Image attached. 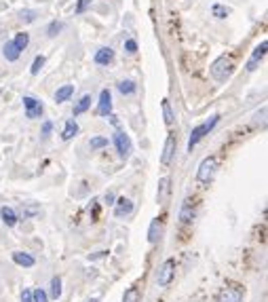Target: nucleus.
<instances>
[{
    "instance_id": "1",
    "label": "nucleus",
    "mask_w": 268,
    "mask_h": 302,
    "mask_svg": "<svg viewBox=\"0 0 268 302\" xmlns=\"http://www.w3.org/2000/svg\"><path fill=\"white\" fill-rule=\"evenodd\" d=\"M209 72L216 80L224 83V80H228L232 76V72H235V59H232L230 55H222V57H218L216 62L211 64Z\"/></svg>"
},
{
    "instance_id": "2",
    "label": "nucleus",
    "mask_w": 268,
    "mask_h": 302,
    "mask_svg": "<svg viewBox=\"0 0 268 302\" xmlns=\"http://www.w3.org/2000/svg\"><path fill=\"white\" fill-rule=\"evenodd\" d=\"M220 123V114H213L209 120H205V123H201V125H196L194 129H192V133H190V137H188V152H192L194 150V146L199 144V142L205 137V135H209V131L216 127Z\"/></svg>"
},
{
    "instance_id": "3",
    "label": "nucleus",
    "mask_w": 268,
    "mask_h": 302,
    "mask_svg": "<svg viewBox=\"0 0 268 302\" xmlns=\"http://www.w3.org/2000/svg\"><path fill=\"white\" fill-rule=\"evenodd\" d=\"M216 169H218V158L216 156H205L203 163L199 165V171H196V180L203 182V184L209 182L213 177V173H216Z\"/></svg>"
},
{
    "instance_id": "4",
    "label": "nucleus",
    "mask_w": 268,
    "mask_h": 302,
    "mask_svg": "<svg viewBox=\"0 0 268 302\" xmlns=\"http://www.w3.org/2000/svg\"><path fill=\"white\" fill-rule=\"evenodd\" d=\"M175 275V260L173 258H167L163 264H160V269H158V275H156V281H158V286H169L171 279Z\"/></svg>"
},
{
    "instance_id": "5",
    "label": "nucleus",
    "mask_w": 268,
    "mask_h": 302,
    "mask_svg": "<svg viewBox=\"0 0 268 302\" xmlns=\"http://www.w3.org/2000/svg\"><path fill=\"white\" fill-rule=\"evenodd\" d=\"M114 144H116V150H118V154H120L122 158H127V156L131 154V150H133L131 139H129V135L125 133V131H116V133H114Z\"/></svg>"
},
{
    "instance_id": "6",
    "label": "nucleus",
    "mask_w": 268,
    "mask_h": 302,
    "mask_svg": "<svg viewBox=\"0 0 268 302\" xmlns=\"http://www.w3.org/2000/svg\"><path fill=\"white\" fill-rule=\"evenodd\" d=\"M24 106H26V116H28V118H38V116L45 112L43 102H38L36 97L26 95V97H24Z\"/></svg>"
},
{
    "instance_id": "7",
    "label": "nucleus",
    "mask_w": 268,
    "mask_h": 302,
    "mask_svg": "<svg viewBox=\"0 0 268 302\" xmlns=\"http://www.w3.org/2000/svg\"><path fill=\"white\" fill-rule=\"evenodd\" d=\"M97 114H99V116H108V114H112V93L108 91V89H104V91L99 93Z\"/></svg>"
},
{
    "instance_id": "8",
    "label": "nucleus",
    "mask_w": 268,
    "mask_h": 302,
    "mask_svg": "<svg viewBox=\"0 0 268 302\" xmlns=\"http://www.w3.org/2000/svg\"><path fill=\"white\" fill-rule=\"evenodd\" d=\"M169 194H171V180H169V177H160V180H158V192H156L158 203L165 205L169 201Z\"/></svg>"
},
{
    "instance_id": "9",
    "label": "nucleus",
    "mask_w": 268,
    "mask_h": 302,
    "mask_svg": "<svg viewBox=\"0 0 268 302\" xmlns=\"http://www.w3.org/2000/svg\"><path fill=\"white\" fill-rule=\"evenodd\" d=\"M133 211V201L131 199H118L116 203H114V216L116 218H125V216H129Z\"/></svg>"
},
{
    "instance_id": "10",
    "label": "nucleus",
    "mask_w": 268,
    "mask_h": 302,
    "mask_svg": "<svg viewBox=\"0 0 268 302\" xmlns=\"http://www.w3.org/2000/svg\"><path fill=\"white\" fill-rule=\"evenodd\" d=\"M266 49H268V43H266V41L254 49V53H252V59H249V64H247V70H249V72H254V70H256V66H258V62H260V59H264V55H266Z\"/></svg>"
},
{
    "instance_id": "11",
    "label": "nucleus",
    "mask_w": 268,
    "mask_h": 302,
    "mask_svg": "<svg viewBox=\"0 0 268 302\" xmlns=\"http://www.w3.org/2000/svg\"><path fill=\"white\" fill-rule=\"evenodd\" d=\"M175 146H177L175 137H173V135H169V137H167V142H165L163 154H160V163H163V165H169V163H171V158H173V154H175Z\"/></svg>"
},
{
    "instance_id": "12",
    "label": "nucleus",
    "mask_w": 268,
    "mask_h": 302,
    "mask_svg": "<svg viewBox=\"0 0 268 302\" xmlns=\"http://www.w3.org/2000/svg\"><path fill=\"white\" fill-rule=\"evenodd\" d=\"M218 302H243V294L235 288H224L218 296Z\"/></svg>"
},
{
    "instance_id": "13",
    "label": "nucleus",
    "mask_w": 268,
    "mask_h": 302,
    "mask_svg": "<svg viewBox=\"0 0 268 302\" xmlns=\"http://www.w3.org/2000/svg\"><path fill=\"white\" fill-rule=\"evenodd\" d=\"M95 64H99V66H108V64H112V59H114V51L110 49V47H101L97 53H95Z\"/></svg>"
},
{
    "instance_id": "14",
    "label": "nucleus",
    "mask_w": 268,
    "mask_h": 302,
    "mask_svg": "<svg viewBox=\"0 0 268 302\" xmlns=\"http://www.w3.org/2000/svg\"><path fill=\"white\" fill-rule=\"evenodd\" d=\"M3 55H5L7 62H17V59H19V55H22V51L13 45V41H9V43L3 45Z\"/></svg>"
},
{
    "instance_id": "15",
    "label": "nucleus",
    "mask_w": 268,
    "mask_h": 302,
    "mask_svg": "<svg viewBox=\"0 0 268 302\" xmlns=\"http://www.w3.org/2000/svg\"><path fill=\"white\" fill-rule=\"evenodd\" d=\"M13 262L30 269V266H34V262H36V260H34L30 254H26V252H13Z\"/></svg>"
},
{
    "instance_id": "16",
    "label": "nucleus",
    "mask_w": 268,
    "mask_h": 302,
    "mask_svg": "<svg viewBox=\"0 0 268 302\" xmlns=\"http://www.w3.org/2000/svg\"><path fill=\"white\" fill-rule=\"evenodd\" d=\"M72 93H74V85H64L61 89H57V91H55V102L57 104L68 102L70 97H72Z\"/></svg>"
},
{
    "instance_id": "17",
    "label": "nucleus",
    "mask_w": 268,
    "mask_h": 302,
    "mask_svg": "<svg viewBox=\"0 0 268 302\" xmlns=\"http://www.w3.org/2000/svg\"><path fill=\"white\" fill-rule=\"evenodd\" d=\"M78 133V125H76V120H72V118H70L68 123H66V127H64V131H61V139H72L74 135Z\"/></svg>"
},
{
    "instance_id": "18",
    "label": "nucleus",
    "mask_w": 268,
    "mask_h": 302,
    "mask_svg": "<svg viewBox=\"0 0 268 302\" xmlns=\"http://www.w3.org/2000/svg\"><path fill=\"white\" fill-rule=\"evenodd\" d=\"M0 218H3V222L7 226H15L17 224V214H15L11 207H3V209H0Z\"/></svg>"
},
{
    "instance_id": "19",
    "label": "nucleus",
    "mask_w": 268,
    "mask_h": 302,
    "mask_svg": "<svg viewBox=\"0 0 268 302\" xmlns=\"http://www.w3.org/2000/svg\"><path fill=\"white\" fill-rule=\"evenodd\" d=\"M192 218H194V205H192L190 201H186V203L182 205V211H180V220H182L184 224H188V222H192Z\"/></svg>"
},
{
    "instance_id": "20",
    "label": "nucleus",
    "mask_w": 268,
    "mask_h": 302,
    "mask_svg": "<svg viewBox=\"0 0 268 302\" xmlns=\"http://www.w3.org/2000/svg\"><path fill=\"white\" fill-rule=\"evenodd\" d=\"M158 235H160V220L154 218L150 222V228H148V243H156L158 241Z\"/></svg>"
},
{
    "instance_id": "21",
    "label": "nucleus",
    "mask_w": 268,
    "mask_h": 302,
    "mask_svg": "<svg viewBox=\"0 0 268 302\" xmlns=\"http://www.w3.org/2000/svg\"><path fill=\"white\" fill-rule=\"evenodd\" d=\"M40 214V207L36 203H24L22 205V216L24 218H34V216H38Z\"/></svg>"
},
{
    "instance_id": "22",
    "label": "nucleus",
    "mask_w": 268,
    "mask_h": 302,
    "mask_svg": "<svg viewBox=\"0 0 268 302\" xmlns=\"http://www.w3.org/2000/svg\"><path fill=\"white\" fill-rule=\"evenodd\" d=\"M89 106H91V95H83V97L78 99V104L74 106V116L87 112V110H89Z\"/></svg>"
},
{
    "instance_id": "23",
    "label": "nucleus",
    "mask_w": 268,
    "mask_h": 302,
    "mask_svg": "<svg viewBox=\"0 0 268 302\" xmlns=\"http://www.w3.org/2000/svg\"><path fill=\"white\" fill-rule=\"evenodd\" d=\"M13 45H15L17 49H19V51H24V49L30 45V34H26V32H19V34H17V36H15Z\"/></svg>"
},
{
    "instance_id": "24",
    "label": "nucleus",
    "mask_w": 268,
    "mask_h": 302,
    "mask_svg": "<svg viewBox=\"0 0 268 302\" xmlns=\"http://www.w3.org/2000/svg\"><path fill=\"white\" fill-rule=\"evenodd\" d=\"M163 116H165V125L167 127H171L173 125V120H175V116H173V112H171V106H169V99H163Z\"/></svg>"
},
{
    "instance_id": "25",
    "label": "nucleus",
    "mask_w": 268,
    "mask_h": 302,
    "mask_svg": "<svg viewBox=\"0 0 268 302\" xmlns=\"http://www.w3.org/2000/svg\"><path fill=\"white\" fill-rule=\"evenodd\" d=\"M135 83L133 80H120L118 83V91L122 93V95H131V93H135Z\"/></svg>"
},
{
    "instance_id": "26",
    "label": "nucleus",
    "mask_w": 268,
    "mask_h": 302,
    "mask_svg": "<svg viewBox=\"0 0 268 302\" xmlns=\"http://www.w3.org/2000/svg\"><path fill=\"white\" fill-rule=\"evenodd\" d=\"M61 296V279L59 277H53L51 279V298L57 300Z\"/></svg>"
},
{
    "instance_id": "27",
    "label": "nucleus",
    "mask_w": 268,
    "mask_h": 302,
    "mask_svg": "<svg viewBox=\"0 0 268 302\" xmlns=\"http://www.w3.org/2000/svg\"><path fill=\"white\" fill-rule=\"evenodd\" d=\"M211 13H213V17H218V19H224V17H228V15H230V9H228V7H224V5H213Z\"/></svg>"
},
{
    "instance_id": "28",
    "label": "nucleus",
    "mask_w": 268,
    "mask_h": 302,
    "mask_svg": "<svg viewBox=\"0 0 268 302\" xmlns=\"http://www.w3.org/2000/svg\"><path fill=\"white\" fill-rule=\"evenodd\" d=\"M89 146H91L93 150H97V148H106V146H108V137L95 135V137H91V142H89Z\"/></svg>"
},
{
    "instance_id": "29",
    "label": "nucleus",
    "mask_w": 268,
    "mask_h": 302,
    "mask_svg": "<svg viewBox=\"0 0 268 302\" xmlns=\"http://www.w3.org/2000/svg\"><path fill=\"white\" fill-rule=\"evenodd\" d=\"M43 66H45V55H36V59H34V64H32V68H30V72L36 76L40 70H43Z\"/></svg>"
},
{
    "instance_id": "30",
    "label": "nucleus",
    "mask_w": 268,
    "mask_h": 302,
    "mask_svg": "<svg viewBox=\"0 0 268 302\" xmlns=\"http://www.w3.org/2000/svg\"><path fill=\"white\" fill-rule=\"evenodd\" d=\"M61 30H64V24L61 22H51L49 28H47V34H49V36H57Z\"/></svg>"
},
{
    "instance_id": "31",
    "label": "nucleus",
    "mask_w": 268,
    "mask_h": 302,
    "mask_svg": "<svg viewBox=\"0 0 268 302\" xmlns=\"http://www.w3.org/2000/svg\"><path fill=\"white\" fill-rule=\"evenodd\" d=\"M137 300H139V292H137V288H129L127 292H125L122 302H137Z\"/></svg>"
},
{
    "instance_id": "32",
    "label": "nucleus",
    "mask_w": 268,
    "mask_h": 302,
    "mask_svg": "<svg viewBox=\"0 0 268 302\" xmlns=\"http://www.w3.org/2000/svg\"><path fill=\"white\" fill-rule=\"evenodd\" d=\"M36 15H38L36 11L26 9V11H22V13H19V19H22V22H26V24H32L34 19H36Z\"/></svg>"
},
{
    "instance_id": "33",
    "label": "nucleus",
    "mask_w": 268,
    "mask_h": 302,
    "mask_svg": "<svg viewBox=\"0 0 268 302\" xmlns=\"http://www.w3.org/2000/svg\"><path fill=\"white\" fill-rule=\"evenodd\" d=\"M32 302H49V296H47V292L45 290H34L32 292Z\"/></svg>"
},
{
    "instance_id": "34",
    "label": "nucleus",
    "mask_w": 268,
    "mask_h": 302,
    "mask_svg": "<svg viewBox=\"0 0 268 302\" xmlns=\"http://www.w3.org/2000/svg\"><path fill=\"white\" fill-rule=\"evenodd\" d=\"M91 3L93 0H78V5H76V13L80 15V13H85L89 7H91Z\"/></svg>"
},
{
    "instance_id": "35",
    "label": "nucleus",
    "mask_w": 268,
    "mask_h": 302,
    "mask_svg": "<svg viewBox=\"0 0 268 302\" xmlns=\"http://www.w3.org/2000/svg\"><path fill=\"white\" fill-rule=\"evenodd\" d=\"M125 51H127V53H135L137 51V43L135 41H127V43H125Z\"/></svg>"
},
{
    "instance_id": "36",
    "label": "nucleus",
    "mask_w": 268,
    "mask_h": 302,
    "mask_svg": "<svg viewBox=\"0 0 268 302\" xmlns=\"http://www.w3.org/2000/svg\"><path fill=\"white\" fill-rule=\"evenodd\" d=\"M114 192L112 190H108V192H106V203H108V205H114Z\"/></svg>"
},
{
    "instance_id": "37",
    "label": "nucleus",
    "mask_w": 268,
    "mask_h": 302,
    "mask_svg": "<svg viewBox=\"0 0 268 302\" xmlns=\"http://www.w3.org/2000/svg\"><path fill=\"white\" fill-rule=\"evenodd\" d=\"M22 302H32V292L30 290H24L22 292Z\"/></svg>"
},
{
    "instance_id": "38",
    "label": "nucleus",
    "mask_w": 268,
    "mask_h": 302,
    "mask_svg": "<svg viewBox=\"0 0 268 302\" xmlns=\"http://www.w3.org/2000/svg\"><path fill=\"white\" fill-rule=\"evenodd\" d=\"M51 129H53V125H51V123H49V120H45V125H43V135L47 137V135L51 133Z\"/></svg>"
},
{
    "instance_id": "39",
    "label": "nucleus",
    "mask_w": 268,
    "mask_h": 302,
    "mask_svg": "<svg viewBox=\"0 0 268 302\" xmlns=\"http://www.w3.org/2000/svg\"><path fill=\"white\" fill-rule=\"evenodd\" d=\"M108 118H110V123H112V125H114V127H118V118H116L114 114H108Z\"/></svg>"
},
{
    "instance_id": "40",
    "label": "nucleus",
    "mask_w": 268,
    "mask_h": 302,
    "mask_svg": "<svg viewBox=\"0 0 268 302\" xmlns=\"http://www.w3.org/2000/svg\"><path fill=\"white\" fill-rule=\"evenodd\" d=\"M89 302H97V298H93V300H89Z\"/></svg>"
}]
</instances>
